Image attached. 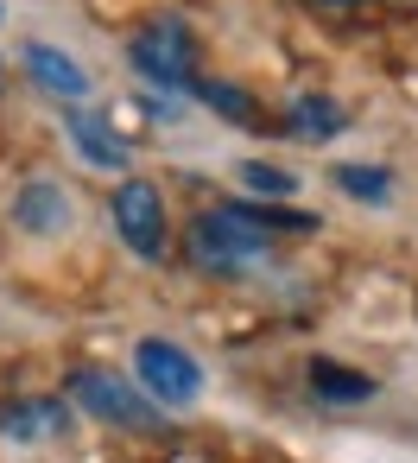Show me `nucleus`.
<instances>
[{
  "mask_svg": "<svg viewBox=\"0 0 418 463\" xmlns=\"http://www.w3.org/2000/svg\"><path fill=\"white\" fill-rule=\"evenodd\" d=\"M266 248H273V235H266V222L254 216V210H203L197 222H190V235H184V254L203 267V273H241V267H254V260H266Z\"/></svg>",
  "mask_w": 418,
  "mask_h": 463,
  "instance_id": "f257e3e1",
  "label": "nucleus"
},
{
  "mask_svg": "<svg viewBox=\"0 0 418 463\" xmlns=\"http://www.w3.org/2000/svg\"><path fill=\"white\" fill-rule=\"evenodd\" d=\"M134 374H140V393H146L159 412H184V406H197V393H203L197 355L178 349V343H165V336H146V343L134 349Z\"/></svg>",
  "mask_w": 418,
  "mask_h": 463,
  "instance_id": "f03ea898",
  "label": "nucleus"
},
{
  "mask_svg": "<svg viewBox=\"0 0 418 463\" xmlns=\"http://www.w3.org/2000/svg\"><path fill=\"white\" fill-rule=\"evenodd\" d=\"M127 58H134V71H140L146 83H159V90H197V39H190L184 20L146 26V33L127 45Z\"/></svg>",
  "mask_w": 418,
  "mask_h": 463,
  "instance_id": "7ed1b4c3",
  "label": "nucleus"
},
{
  "mask_svg": "<svg viewBox=\"0 0 418 463\" xmlns=\"http://www.w3.org/2000/svg\"><path fill=\"white\" fill-rule=\"evenodd\" d=\"M70 400H77L83 412H96L102 425H121V431L159 425V406L140 393V381H121V374H108V368H77V374H70Z\"/></svg>",
  "mask_w": 418,
  "mask_h": 463,
  "instance_id": "20e7f679",
  "label": "nucleus"
},
{
  "mask_svg": "<svg viewBox=\"0 0 418 463\" xmlns=\"http://www.w3.org/2000/svg\"><path fill=\"white\" fill-rule=\"evenodd\" d=\"M115 235L127 241V254L134 260H165V248H172V235H165V197H159V184H146V178H127L121 191H115Z\"/></svg>",
  "mask_w": 418,
  "mask_h": 463,
  "instance_id": "39448f33",
  "label": "nucleus"
},
{
  "mask_svg": "<svg viewBox=\"0 0 418 463\" xmlns=\"http://www.w3.org/2000/svg\"><path fill=\"white\" fill-rule=\"evenodd\" d=\"M77 431V412L70 400H51V393H26V400H0V438L7 444H58Z\"/></svg>",
  "mask_w": 418,
  "mask_h": 463,
  "instance_id": "423d86ee",
  "label": "nucleus"
},
{
  "mask_svg": "<svg viewBox=\"0 0 418 463\" xmlns=\"http://www.w3.org/2000/svg\"><path fill=\"white\" fill-rule=\"evenodd\" d=\"M14 222H20L26 235H39V241L64 235V229H70V191H64L58 178H26L20 197H14Z\"/></svg>",
  "mask_w": 418,
  "mask_h": 463,
  "instance_id": "0eeeda50",
  "label": "nucleus"
},
{
  "mask_svg": "<svg viewBox=\"0 0 418 463\" xmlns=\"http://www.w3.org/2000/svg\"><path fill=\"white\" fill-rule=\"evenodd\" d=\"M26 77L45 90V96H58V102H83L96 83H89V71L70 58V52H58V45H26Z\"/></svg>",
  "mask_w": 418,
  "mask_h": 463,
  "instance_id": "6e6552de",
  "label": "nucleus"
},
{
  "mask_svg": "<svg viewBox=\"0 0 418 463\" xmlns=\"http://www.w3.org/2000/svg\"><path fill=\"white\" fill-rule=\"evenodd\" d=\"M342 128H348V109L336 96H292V109H285V134L304 146H330Z\"/></svg>",
  "mask_w": 418,
  "mask_h": 463,
  "instance_id": "1a4fd4ad",
  "label": "nucleus"
},
{
  "mask_svg": "<svg viewBox=\"0 0 418 463\" xmlns=\"http://www.w3.org/2000/svg\"><path fill=\"white\" fill-rule=\"evenodd\" d=\"M304 381H311V393H317V400H330V406H367V400L380 393V387H374V374L342 368V362H330V355H311Z\"/></svg>",
  "mask_w": 418,
  "mask_h": 463,
  "instance_id": "9d476101",
  "label": "nucleus"
},
{
  "mask_svg": "<svg viewBox=\"0 0 418 463\" xmlns=\"http://www.w3.org/2000/svg\"><path fill=\"white\" fill-rule=\"evenodd\" d=\"M70 146L96 165V172H127V140L108 128V121H96V115H70Z\"/></svg>",
  "mask_w": 418,
  "mask_h": 463,
  "instance_id": "9b49d317",
  "label": "nucleus"
},
{
  "mask_svg": "<svg viewBox=\"0 0 418 463\" xmlns=\"http://www.w3.org/2000/svg\"><path fill=\"white\" fill-rule=\"evenodd\" d=\"M330 178H336L355 203H374V210L393 203V172H386V165H336Z\"/></svg>",
  "mask_w": 418,
  "mask_h": 463,
  "instance_id": "f8f14e48",
  "label": "nucleus"
},
{
  "mask_svg": "<svg viewBox=\"0 0 418 463\" xmlns=\"http://www.w3.org/2000/svg\"><path fill=\"white\" fill-rule=\"evenodd\" d=\"M241 184H247L254 197H292V191H298V178H292V172L260 165V159H247V165H241Z\"/></svg>",
  "mask_w": 418,
  "mask_h": 463,
  "instance_id": "ddd939ff",
  "label": "nucleus"
},
{
  "mask_svg": "<svg viewBox=\"0 0 418 463\" xmlns=\"http://www.w3.org/2000/svg\"><path fill=\"white\" fill-rule=\"evenodd\" d=\"M197 96H203L216 115H228V121H254V102H247L235 83H216V77H209V83H197Z\"/></svg>",
  "mask_w": 418,
  "mask_h": 463,
  "instance_id": "4468645a",
  "label": "nucleus"
},
{
  "mask_svg": "<svg viewBox=\"0 0 418 463\" xmlns=\"http://www.w3.org/2000/svg\"><path fill=\"white\" fill-rule=\"evenodd\" d=\"M323 7H355V0H323Z\"/></svg>",
  "mask_w": 418,
  "mask_h": 463,
  "instance_id": "2eb2a0df",
  "label": "nucleus"
}]
</instances>
